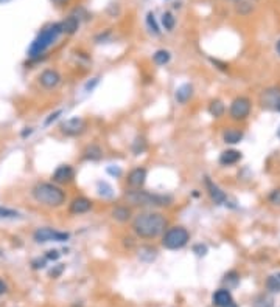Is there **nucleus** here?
<instances>
[{"instance_id": "obj_1", "label": "nucleus", "mask_w": 280, "mask_h": 307, "mask_svg": "<svg viewBox=\"0 0 280 307\" xmlns=\"http://www.w3.org/2000/svg\"><path fill=\"white\" fill-rule=\"evenodd\" d=\"M168 228V219L160 211L145 209L136 214L131 220V230L142 241H154Z\"/></svg>"}, {"instance_id": "obj_2", "label": "nucleus", "mask_w": 280, "mask_h": 307, "mask_svg": "<svg viewBox=\"0 0 280 307\" xmlns=\"http://www.w3.org/2000/svg\"><path fill=\"white\" fill-rule=\"evenodd\" d=\"M64 34L61 22H53L45 25L39 33L38 36L34 38V41L30 44L27 54L30 59H34V61H41L42 56L45 54V51L50 49L52 45H55L61 36Z\"/></svg>"}, {"instance_id": "obj_3", "label": "nucleus", "mask_w": 280, "mask_h": 307, "mask_svg": "<svg viewBox=\"0 0 280 307\" xmlns=\"http://www.w3.org/2000/svg\"><path fill=\"white\" fill-rule=\"evenodd\" d=\"M31 197L36 204L47 208H60L67 200L66 191L53 182H38L31 188Z\"/></svg>"}, {"instance_id": "obj_4", "label": "nucleus", "mask_w": 280, "mask_h": 307, "mask_svg": "<svg viewBox=\"0 0 280 307\" xmlns=\"http://www.w3.org/2000/svg\"><path fill=\"white\" fill-rule=\"evenodd\" d=\"M125 200L130 206L140 208H165L173 204V197L168 194H157L146 190H128L125 193Z\"/></svg>"}, {"instance_id": "obj_5", "label": "nucleus", "mask_w": 280, "mask_h": 307, "mask_svg": "<svg viewBox=\"0 0 280 307\" xmlns=\"http://www.w3.org/2000/svg\"><path fill=\"white\" fill-rule=\"evenodd\" d=\"M190 242V231L182 225H174L168 227L160 236V244L165 250L170 252H178L182 250Z\"/></svg>"}, {"instance_id": "obj_6", "label": "nucleus", "mask_w": 280, "mask_h": 307, "mask_svg": "<svg viewBox=\"0 0 280 307\" xmlns=\"http://www.w3.org/2000/svg\"><path fill=\"white\" fill-rule=\"evenodd\" d=\"M33 239L36 244H45V242H67L70 239V233L60 231L50 227H39L34 230Z\"/></svg>"}, {"instance_id": "obj_7", "label": "nucleus", "mask_w": 280, "mask_h": 307, "mask_svg": "<svg viewBox=\"0 0 280 307\" xmlns=\"http://www.w3.org/2000/svg\"><path fill=\"white\" fill-rule=\"evenodd\" d=\"M251 110L252 101L248 97H237L229 105V116L233 121H244L251 115Z\"/></svg>"}, {"instance_id": "obj_8", "label": "nucleus", "mask_w": 280, "mask_h": 307, "mask_svg": "<svg viewBox=\"0 0 280 307\" xmlns=\"http://www.w3.org/2000/svg\"><path fill=\"white\" fill-rule=\"evenodd\" d=\"M61 134L66 137H79L86 132L87 129V123L84 118L81 116H72L69 120L61 123Z\"/></svg>"}, {"instance_id": "obj_9", "label": "nucleus", "mask_w": 280, "mask_h": 307, "mask_svg": "<svg viewBox=\"0 0 280 307\" xmlns=\"http://www.w3.org/2000/svg\"><path fill=\"white\" fill-rule=\"evenodd\" d=\"M148 169L145 166H136L126 175V186L128 190H142L146 183Z\"/></svg>"}, {"instance_id": "obj_10", "label": "nucleus", "mask_w": 280, "mask_h": 307, "mask_svg": "<svg viewBox=\"0 0 280 307\" xmlns=\"http://www.w3.org/2000/svg\"><path fill=\"white\" fill-rule=\"evenodd\" d=\"M61 81H63L61 73L58 72V70H55V68H45V70H42V72L39 73V76H38L39 86L42 89H45V90L58 89V86L61 84Z\"/></svg>"}, {"instance_id": "obj_11", "label": "nucleus", "mask_w": 280, "mask_h": 307, "mask_svg": "<svg viewBox=\"0 0 280 307\" xmlns=\"http://www.w3.org/2000/svg\"><path fill=\"white\" fill-rule=\"evenodd\" d=\"M75 180V169L72 164H60L52 174V182L56 185H69Z\"/></svg>"}, {"instance_id": "obj_12", "label": "nucleus", "mask_w": 280, "mask_h": 307, "mask_svg": "<svg viewBox=\"0 0 280 307\" xmlns=\"http://www.w3.org/2000/svg\"><path fill=\"white\" fill-rule=\"evenodd\" d=\"M204 185H206V191H207V194H209V197L212 199V202L215 204V205H226V202H227V194L221 190V188L210 179V177H206L204 179Z\"/></svg>"}, {"instance_id": "obj_13", "label": "nucleus", "mask_w": 280, "mask_h": 307, "mask_svg": "<svg viewBox=\"0 0 280 307\" xmlns=\"http://www.w3.org/2000/svg\"><path fill=\"white\" fill-rule=\"evenodd\" d=\"M92 208H93V202L86 196H78L69 204V212L73 216L86 214V212H89Z\"/></svg>"}, {"instance_id": "obj_14", "label": "nucleus", "mask_w": 280, "mask_h": 307, "mask_svg": "<svg viewBox=\"0 0 280 307\" xmlns=\"http://www.w3.org/2000/svg\"><path fill=\"white\" fill-rule=\"evenodd\" d=\"M279 100H280V89H277V87L266 89L260 95V102L263 105V109L276 110V105H277Z\"/></svg>"}, {"instance_id": "obj_15", "label": "nucleus", "mask_w": 280, "mask_h": 307, "mask_svg": "<svg viewBox=\"0 0 280 307\" xmlns=\"http://www.w3.org/2000/svg\"><path fill=\"white\" fill-rule=\"evenodd\" d=\"M212 301H213V306H215V307H237L235 300H233L230 290L226 289V287L218 289V290L213 293Z\"/></svg>"}, {"instance_id": "obj_16", "label": "nucleus", "mask_w": 280, "mask_h": 307, "mask_svg": "<svg viewBox=\"0 0 280 307\" xmlns=\"http://www.w3.org/2000/svg\"><path fill=\"white\" fill-rule=\"evenodd\" d=\"M104 157V152H103V148L97 143H92V145H87L83 152H81V158L84 161H100L101 158Z\"/></svg>"}, {"instance_id": "obj_17", "label": "nucleus", "mask_w": 280, "mask_h": 307, "mask_svg": "<svg viewBox=\"0 0 280 307\" xmlns=\"http://www.w3.org/2000/svg\"><path fill=\"white\" fill-rule=\"evenodd\" d=\"M111 216L115 222H119V223H126V222H130L133 220V209L130 205H117L112 208L111 211Z\"/></svg>"}, {"instance_id": "obj_18", "label": "nucleus", "mask_w": 280, "mask_h": 307, "mask_svg": "<svg viewBox=\"0 0 280 307\" xmlns=\"http://www.w3.org/2000/svg\"><path fill=\"white\" fill-rule=\"evenodd\" d=\"M243 158V154L237 149H226L219 154V164L221 166H233V164H237L240 160Z\"/></svg>"}, {"instance_id": "obj_19", "label": "nucleus", "mask_w": 280, "mask_h": 307, "mask_svg": "<svg viewBox=\"0 0 280 307\" xmlns=\"http://www.w3.org/2000/svg\"><path fill=\"white\" fill-rule=\"evenodd\" d=\"M79 25H81V19L76 17L75 14L67 16V17L61 22L63 31H64V34H67V36H73V34H76L78 30H79Z\"/></svg>"}, {"instance_id": "obj_20", "label": "nucleus", "mask_w": 280, "mask_h": 307, "mask_svg": "<svg viewBox=\"0 0 280 307\" xmlns=\"http://www.w3.org/2000/svg\"><path fill=\"white\" fill-rule=\"evenodd\" d=\"M192 97H193V86L189 84V82L179 86L176 92H174V100L178 101V104H185Z\"/></svg>"}, {"instance_id": "obj_21", "label": "nucleus", "mask_w": 280, "mask_h": 307, "mask_svg": "<svg viewBox=\"0 0 280 307\" xmlns=\"http://www.w3.org/2000/svg\"><path fill=\"white\" fill-rule=\"evenodd\" d=\"M243 137H244L243 131L235 129V127H229L223 132V141L226 145H238L243 140Z\"/></svg>"}, {"instance_id": "obj_22", "label": "nucleus", "mask_w": 280, "mask_h": 307, "mask_svg": "<svg viewBox=\"0 0 280 307\" xmlns=\"http://www.w3.org/2000/svg\"><path fill=\"white\" fill-rule=\"evenodd\" d=\"M207 112L210 113V116L213 118H221L224 113H226V105L221 100H212L209 102V107H207Z\"/></svg>"}, {"instance_id": "obj_23", "label": "nucleus", "mask_w": 280, "mask_h": 307, "mask_svg": "<svg viewBox=\"0 0 280 307\" xmlns=\"http://www.w3.org/2000/svg\"><path fill=\"white\" fill-rule=\"evenodd\" d=\"M255 5H257V0H240L235 5V11L240 16H249L255 9Z\"/></svg>"}, {"instance_id": "obj_24", "label": "nucleus", "mask_w": 280, "mask_h": 307, "mask_svg": "<svg viewBox=\"0 0 280 307\" xmlns=\"http://www.w3.org/2000/svg\"><path fill=\"white\" fill-rule=\"evenodd\" d=\"M146 149H148V141H146V138H145L143 135L136 137L134 141H133V145H131V151H133L134 155H142L143 152H146Z\"/></svg>"}, {"instance_id": "obj_25", "label": "nucleus", "mask_w": 280, "mask_h": 307, "mask_svg": "<svg viewBox=\"0 0 280 307\" xmlns=\"http://www.w3.org/2000/svg\"><path fill=\"white\" fill-rule=\"evenodd\" d=\"M252 307H274V298L270 293H260L252 300Z\"/></svg>"}, {"instance_id": "obj_26", "label": "nucleus", "mask_w": 280, "mask_h": 307, "mask_svg": "<svg viewBox=\"0 0 280 307\" xmlns=\"http://www.w3.org/2000/svg\"><path fill=\"white\" fill-rule=\"evenodd\" d=\"M223 284H224V287L229 289V290L235 289V287L240 284V275H238V271H235V270L227 271V273L224 275V278H223Z\"/></svg>"}, {"instance_id": "obj_27", "label": "nucleus", "mask_w": 280, "mask_h": 307, "mask_svg": "<svg viewBox=\"0 0 280 307\" xmlns=\"http://www.w3.org/2000/svg\"><path fill=\"white\" fill-rule=\"evenodd\" d=\"M156 256H157V250L154 249V247H149V245L140 247V250H139V257L142 259V261H145V262H151V261H154Z\"/></svg>"}, {"instance_id": "obj_28", "label": "nucleus", "mask_w": 280, "mask_h": 307, "mask_svg": "<svg viewBox=\"0 0 280 307\" xmlns=\"http://www.w3.org/2000/svg\"><path fill=\"white\" fill-rule=\"evenodd\" d=\"M171 61V53L168 50H157L154 54H153V62L159 67L162 65H167L168 62Z\"/></svg>"}, {"instance_id": "obj_29", "label": "nucleus", "mask_w": 280, "mask_h": 307, "mask_svg": "<svg viewBox=\"0 0 280 307\" xmlns=\"http://www.w3.org/2000/svg\"><path fill=\"white\" fill-rule=\"evenodd\" d=\"M160 23L165 31H173L174 27H176V17L173 16L171 11H165L160 17Z\"/></svg>"}, {"instance_id": "obj_30", "label": "nucleus", "mask_w": 280, "mask_h": 307, "mask_svg": "<svg viewBox=\"0 0 280 307\" xmlns=\"http://www.w3.org/2000/svg\"><path fill=\"white\" fill-rule=\"evenodd\" d=\"M97 193H98V196L103 197V199H112V197H114L112 186H111L108 182H104V180H98V182H97Z\"/></svg>"}, {"instance_id": "obj_31", "label": "nucleus", "mask_w": 280, "mask_h": 307, "mask_svg": "<svg viewBox=\"0 0 280 307\" xmlns=\"http://www.w3.org/2000/svg\"><path fill=\"white\" fill-rule=\"evenodd\" d=\"M145 22H146L148 30H149L151 33H153L154 36H160V25H159V22H157V19H156V16H154L153 11H149V13L146 14Z\"/></svg>"}, {"instance_id": "obj_32", "label": "nucleus", "mask_w": 280, "mask_h": 307, "mask_svg": "<svg viewBox=\"0 0 280 307\" xmlns=\"http://www.w3.org/2000/svg\"><path fill=\"white\" fill-rule=\"evenodd\" d=\"M265 287L268 292L271 293H280V279L277 278V275H271L268 276L265 281Z\"/></svg>"}, {"instance_id": "obj_33", "label": "nucleus", "mask_w": 280, "mask_h": 307, "mask_svg": "<svg viewBox=\"0 0 280 307\" xmlns=\"http://www.w3.org/2000/svg\"><path fill=\"white\" fill-rule=\"evenodd\" d=\"M20 214L19 211L13 208H6V206H0V219H17Z\"/></svg>"}, {"instance_id": "obj_34", "label": "nucleus", "mask_w": 280, "mask_h": 307, "mask_svg": "<svg viewBox=\"0 0 280 307\" xmlns=\"http://www.w3.org/2000/svg\"><path fill=\"white\" fill-rule=\"evenodd\" d=\"M268 202L274 206H280V188H276V190H273L270 193V196H268Z\"/></svg>"}, {"instance_id": "obj_35", "label": "nucleus", "mask_w": 280, "mask_h": 307, "mask_svg": "<svg viewBox=\"0 0 280 307\" xmlns=\"http://www.w3.org/2000/svg\"><path fill=\"white\" fill-rule=\"evenodd\" d=\"M192 250H193V253H195L198 257H203V256H206V255H207V252H209V249H207V245H206V244H195Z\"/></svg>"}, {"instance_id": "obj_36", "label": "nucleus", "mask_w": 280, "mask_h": 307, "mask_svg": "<svg viewBox=\"0 0 280 307\" xmlns=\"http://www.w3.org/2000/svg\"><path fill=\"white\" fill-rule=\"evenodd\" d=\"M106 172L112 177H115V179H120V177L123 175V169L120 166H117V164H111V166L106 168Z\"/></svg>"}, {"instance_id": "obj_37", "label": "nucleus", "mask_w": 280, "mask_h": 307, "mask_svg": "<svg viewBox=\"0 0 280 307\" xmlns=\"http://www.w3.org/2000/svg\"><path fill=\"white\" fill-rule=\"evenodd\" d=\"M61 115H63V110H61V109H58V110L52 112V113H50L49 116H47V118H45V121H44V124H45V126H50V124H53V123H55V121H56V120H58V118H60Z\"/></svg>"}, {"instance_id": "obj_38", "label": "nucleus", "mask_w": 280, "mask_h": 307, "mask_svg": "<svg viewBox=\"0 0 280 307\" xmlns=\"http://www.w3.org/2000/svg\"><path fill=\"white\" fill-rule=\"evenodd\" d=\"M44 256H45L47 261H50V262L53 261V262H55V261H58V259L61 257V253H60V250H55V249H53V250L45 252V255H44Z\"/></svg>"}, {"instance_id": "obj_39", "label": "nucleus", "mask_w": 280, "mask_h": 307, "mask_svg": "<svg viewBox=\"0 0 280 307\" xmlns=\"http://www.w3.org/2000/svg\"><path fill=\"white\" fill-rule=\"evenodd\" d=\"M100 84V78L97 76V78H92L90 81H87L86 82V86H84V90L87 92V93H90V92H93L95 90V87Z\"/></svg>"}, {"instance_id": "obj_40", "label": "nucleus", "mask_w": 280, "mask_h": 307, "mask_svg": "<svg viewBox=\"0 0 280 307\" xmlns=\"http://www.w3.org/2000/svg\"><path fill=\"white\" fill-rule=\"evenodd\" d=\"M47 259H45V256L44 257H36V259H33V262H31V267L34 268V270H39V268H44L45 265H47Z\"/></svg>"}, {"instance_id": "obj_41", "label": "nucleus", "mask_w": 280, "mask_h": 307, "mask_svg": "<svg viewBox=\"0 0 280 307\" xmlns=\"http://www.w3.org/2000/svg\"><path fill=\"white\" fill-rule=\"evenodd\" d=\"M63 270H64V265L60 264V265H56L55 268H52V270L49 271V275H50L52 278H58V276L63 273Z\"/></svg>"}, {"instance_id": "obj_42", "label": "nucleus", "mask_w": 280, "mask_h": 307, "mask_svg": "<svg viewBox=\"0 0 280 307\" xmlns=\"http://www.w3.org/2000/svg\"><path fill=\"white\" fill-rule=\"evenodd\" d=\"M210 61H212V64L213 65H216V68H219V70H223V72H227V64H224V62H219L218 59H210Z\"/></svg>"}, {"instance_id": "obj_43", "label": "nucleus", "mask_w": 280, "mask_h": 307, "mask_svg": "<svg viewBox=\"0 0 280 307\" xmlns=\"http://www.w3.org/2000/svg\"><path fill=\"white\" fill-rule=\"evenodd\" d=\"M109 36H111V31L108 30V31H106V33H104V34H103V33H101V34H98V36L95 38V41H97V42L100 44L101 41H106V39H108Z\"/></svg>"}, {"instance_id": "obj_44", "label": "nucleus", "mask_w": 280, "mask_h": 307, "mask_svg": "<svg viewBox=\"0 0 280 307\" xmlns=\"http://www.w3.org/2000/svg\"><path fill=\"white\" fill-rule=\"evenodd\" d=\"M33 134V129L31 127H25V129H23V131L20 132V137L22 138H27V137H30Z\"/></svg>"}, {"instance_id": "obj_45", "label": "nucleus", "mask_w": 280, "mask_h": 307, "mask_svg": "<svg viewBox=\"0 0 280 307\" xmlns=\"http://www.w3.org/2000/svg\"><path fill=\"white\" fill-rule=\"evenodd\" d=\"M50 2L53 5H56V6H66L70 2V0H50Z\"/></svg>"}, {"instance_id": "obj_46", "label": "nucleus", "mask_w": 280, "mask_h": 307, "mask_svg": "<svg viewBox=\"0 0 280 307\" xmlns=\"http://www.w3.org/2000/svg\"><path fill=\"white\" fill-rule=\"evenodd\" d=\"M8 292V286L5 284V282L0 279V295H3V293H6Z\"/></svg>"}, {"instance_id": "obj_47", "label": "nucleus", "mask_w": 280, "mask_h": 307, "mask_svg": "<svg viewBox=\"0 0 280 307\" xmlns=\"http://www.w3.org/2000/svg\"><path fill=\"white\" fill-rule=\"evenodd\" d=\"M276 51H277V54L280 56V39L276 42Z\"/></svg>"}, {"instance_id": "obj_48", "label": "nucleus", "mask_w": 280, "mask_h": 307, "mask_svg": "<svg viewBox=\"0 0 280 307\" xmlns=\"http://www.w3.org/2000/svg\"><path fill=\"white\" fill-rule=\"evenodd\" d=\"M276 112H280V100H279V102H277V105H276Z\"/></svg>"}, {"instance_id": "obj_49", "label": "nucleus", "mask_w": 280, "mask_h": 307, "mask_svg": "<svg viewBox=\"0 0 280 307\" xmlns=\"http://www.w3.org/2000/svg\"><path fill=\"white\" fill-rule=\"evenodd\" d=\"M227 2H230V3H235V5H237V3L240 2V0H227Z\"/></svg>"}, {"instance_id": "obj_50", "label": "nucleus", "mask_w": 280, "mask_h": 307, "mask_svg": "<svg viewBox=\"0 0 280 307\" xmlns=\"http://www.w3.org/2000/svg\"><path fill=\"white\" fill-rule=\"evenodd\" d=\"M277 138H279V140H280V126H279V127H277Z\"/></svg>"}, {"instance_id": "obj_51", "label": "nucleus", "mask_w": 280, "mask_h": 307, "mask_svg": "<svg viewBox=\"0 0 280 307\" xmlns=\"http://www.w3.org/2000/svg\"><path fill=\"white\" fill-rule=\"evenodd\" d=\"M8 2H11V0H0V3H3V5L8 3Z\"/></svg>"}, {"instance_id": "obj_52", "label": "nucleus", "mask_w": 280, "mask_h": 307, "mask_svg": "<svg viewBox=\"0 0 280 307\" xmlns=\"http://www.w3.org/2000/svg\"><path fill=\"white\" fill-rule=\"evenodd\" d=\"M277 278H279V279H280V273H277Z\"/></svg>"}, {"instance_id": "obj_53", "label": "nucleus", "mask_w": 280, "mask_h": 307, "mask_svg": "<svg viewBox=\"0 0 280 307\" xmlns=\"http://www.w3.org/2000/svg\"><path fill=\"white\" fill-rule=\"evenodd\" d=\"M0 256H2V252H0Z\"/></svg>"}]
</instances>
